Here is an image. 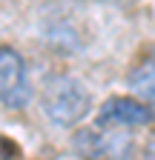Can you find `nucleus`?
<instances>
[{
	"label": "nucleus",
	"instance_id": "f257e3e1",
	"mask_svg": "<svg viewBox=\"0 0 155 160\" xmlns=\"http://www.w3.org/2000/svg\"><path fill=\"white\" fill-rule=\"evenodd\" d=\"M40 109L49 123L72 129L92 112L89 89L72 74H49L40 86Z\"/></svg>",
	"mask_w": 155,
	"mask_h": 160
},
{
	"label": "nucleus",
	"instance_id": "f03ea898",
	"mask_svg": "<svg viewBox=\"0 0 155 160\" xmlns=\"http://www.w3.org/2000/svg\"><path fill=\"white\" fill-rule=\"evenodd\" d=\"M32 100V83L23 57L9 46H0V103L9 109H23Z\"/></svg>",
	"mask_w": 155,
	"mask_h": 160
},
{
	"label": "nucleus",
	"instance_id": "7ed1b4c3",
	"mask_svg": "<svg viewBox=\"0 0 155 160\" xmlns=\"http://www.w3.org/2000/svg\"><path fill=\"white\" fill-rule=\"evenodd\" d=\"M155 123L152 103L141 97H109L98 112V126H115V129H141Z\"/></svg>",
	"mask_w": 155,
	"mask_h": 160
},
{
	"label": "nucleus",
	"instance_id": "20e7f679",
	"mask_svg": "<svg viewBox=\"0 0 155 160\" xmlns=\"http://www.w3.org/2000/svg\"><path fill=\"white\" fill-rule=\"evenodd\" d=\"M43 40L52 52H61V54H75L83 49V32L78 17L72 14H55L43 20Z\"/></svg>",
	"mask_w": 155,
	"mask_h": 160
},
{
	"label": "nucleus",
	"instance_id": "39448f33",
	"mask_svg": "<svg viewBox=\"0 0 155 160\" xmlns=\"http://www.w3.org/2000/svg\"><path fill=\"white\" fill-rule=\"evenodd\" d=\"M72 143L86 157H121V154L129 152V146L124 140H115L112 134H98V132H89V129L78 132Z\"/></svg>",
	"mask_w": 155,
	"mask_h": 160
},
{
	"label": "nucleus",
	"instance_id": "423d86ee",
	"mask_svg": "<svg viewBox=\"0 0 155 160\" xmlns=\"http://www.w3.org/2000/svg\"><path fill=\"white\" fill-rule=\"evenodd\" d=\"M129 89L135 92V97L147 100V103H155V46H149L138 63L129 72Z\"/></svg>",
	"mask_w": 155,
	"mask_h": 160
},
{
	"label": "nucleus",
	"instance_id": "0eeeda50",
	"mask_svg": "<svg viewBox=\"0 0 155 160\" xmlns=\"http://www.w3.org/2000/svg\"><path fill=\"white\" fill-rule=\"evenodd\" d=\"M0 157H20V146L0 134Z\"/></svg>",
	"mask_w": 155,
	"mask_h": 160
},
{
	"label": "nucleus",
	"instance_id": "6e6552de",
	"mask_svg": "<svg viewBox=\"0 0 155 160\" xmlns=\"http://www.w3.org/2000/svg\"><path fill=\"white\" fill-rule=\"evenodd\" d=\"M83 3H124V0H83Z\"/></svg>",
	"mask_w": 155,
	"mask_h": 160
}]
</instances>
